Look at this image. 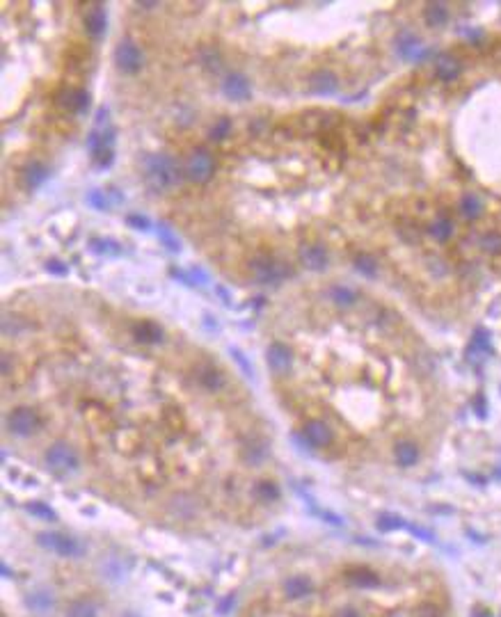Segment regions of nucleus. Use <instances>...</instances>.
I'll return each mask as SVG.
<instances>
[{
    "mask_svg": "<svg viewBox=\"0 0 501 617\" xmlns=\"http://www.w3.org/2000/svg\"><path fill=\"white\" fill-rule=\"evenodd\" d=\"M144 178L154 190H170L181 181L183 169L172 156L165 154H151L144 158Z\"/></svg>",
    "mask_w": 501,
    "mask_h": 617,
    "instance_id": "obj_1",
    "label": "nucleus"
},
{
    "mask_svg": "<svg viewBox=\"0 0 501 617\" xmlns=\"http://www.w3.org/2000/svg\"><path fill=\"white\" fill-rule=\"evenodd\" d=\"M250 270H252L254 281H259V284H279V281L286 277V267L281 265L279 261H275L272 256H266V254L254 256L250 261Z\"/></svg>",
    "mask_w": 501,
    "mask_h": 617,
    "instance_id": "obj_2",
    "label": "nucleus"
},
{
    "mask_svg": "<svg viewBox=\"0 0 501 617\" xmlns=\"http://www.w3.org/2000/svg\"><path fill=\"white\" fill-rule=\"evenodd\" d=\"M213 171H215V160H213V156L204 149H195L188 156V160H185V176H188L192 183L209 181L213 176Z\"/></svg>",
    "mask_w": 501,
    "mask_h": 617,
    "instance_id": "obj_3",
    "label": "nucleus"
},
{
    "mask_svg": "<svg viewBox=\"0 0 501 617\" xmlns=\"http://www.w3.org/2000/svg\"><path fill=\"white\" fill-rule=\"evenodd\" d=\"M46 464H48V469H53L58 473H69V471L78 469L80 459L71 446L65 441H58L46 450Z\"/></svg>",
    "mask_w": 501,
    "mask_h": 617,
    "instance_id": "obj_4",
    "label": "nucleus"
},
{
    "mask_svg": "<svg viewBox=\"0 0 501 617\" xmlns=\"http://www.w3.org/2000/svg\"><path fill=\"white\" fill-rule=\"evenodd\" d=\"M37 542L48 551L58 553V555H67V558H75V555H82V546L75 540L67 537L62 533H39Z\"/></svg>",
    "mask_w": 501,
    "mask_h": 617,
    "instance_id": "obj_5",
    "label": "nucleus"
},
{
    "mask_svg": "<svg viewBox=\"0 0 501 617\" xmlns=\"http://www.w3.org/2000/svg\"><path fill=\"white\" fill-rule=\"evenodd\" d=\"M115 64L121 73H137L142 66V51L130 39H121L115 48Z\"/></svg>",
    "mask_w": 501,
    "mask_h": 617,
    "instance_id": "obj_6",
    "label": "nucleus"
},
{
    "mask_svg": "<svg viewBox=\"0 0 501 617\" xmlns=\"http://www.w3.org/2000/svg\"><path fill=\"white\" fill-rule=\"evenodd\" d=\"M37 428H39V416L27 407L14 409L12 414L7 416V430H10L14 437H30L37 432Z\"/></svg>",
    "mask_w": 501,
    "mask_h": 617,
    "instance_id": "obj_7",
    "label": "nucleus"
},
{
    "mask_svg": "<svg viewBox=\"0 0 501 617\" xmlns=\"http://www.w3.org/2000/svg\"><path fill=\"white\" fill-rule=\"evenodd\" d=\"M222 94L231 101H247L252 96V87L243 73H226L222 80Z\"/></svg>",
    "mask_w": 501,
    "mask_h": 617,
    "instance_id": "obj_8",
    "label": "nucleus"
},
{
    "mask_svg": "<svg viewBox=\"0 0 501 617\" xmlns=\"http://www.w3.org/2000/svg\"><path fill=\"white\" fill-rule=\"evenodd\" d=\"M302 435H305L307 444L314 446V448H325V446L332 441V430H329V425L325 421H309L305 425V430H302Z\"/></svg>",
    "mask_w": 501,
    "mask_h": 617,
    "instance_id": "obj_9",
    "label": "nucleus"
},
{
    "mask_svg": "<svg viewBox=\"0 0 501 617\" xmlns=\"http://www.w3.org/2000/svg\"><path fill=\"white\" fill-rule=\"evenodd\" d=\"M58 103L62 108L71 110V112H85L87 106H89V94L85 92V89H62L60 96H58Z\"/></svg>",
    "mask_w": 501,
    "mask_h": 617,
    "instance_id": "obj_10",
    "label": "nucleus"
},
{
    "mask_svg": "<svg viewBox=\"0 0 501 617\" xmlns=\"http://www.w3.org/2000/svg\"><path fill=\"white\" fill-rule=\"evenodd\" d=\"M300 261H302V265H305L307 270L323 272L327 267V252L323 250L321 245H307V247H302Z\"/></svg>",
    "mask_w": 501,
    "mask_h": 617,
    "instance_id": "obj_11",
    "label": "nucleus"
},
{
    "mask_svg": "<svg viewBox=\"0 0 501 617\" xmlns=\"http://www.w3.org/2000/svg\"><path fill=\"white\" fill-rule=\"evenodd\" d=\"M396 51L403 55L405 60H417L423 55V46H421V39L417 37V34L412 32H401L396 37Z\"/></svg>",
    "mask_w": 501,
    "mask_h": 617,
    "instance_id": "obj_12",
    "label": "nucleus"
},
{
    "mask_svg": "<svg viewBox=\"0 0 501 617\" xmlns=\"http://www.w3.org/2000/svg\"><path fill=\"white\" fill-rule=\"evenodd\" d=\"M281 590H284L286 599H305V596L314 592V583L305 579V576H291V579L284 581Z\"/></svg>",
    "mask_w": 501,
    "mask_h": 617,
    "instance_id": "obj_13",
    "label": "nucleus"
},
{
    "mask_svg": "<svg viewBox=\"0 0 501 617\" xmlns=\"http://www.w3.org/2000/svg\"><path fill=\"white\" fill-rule=\"evenodd\" d=\"M268 363H270L272 370H277V373H281V370H288L293 363V354L291 350H288L284 343H272L270 348H268Z\"/></svg>",
    "mask_w": 501,
    "mask_h": 617,
    "instance_id": "obj_14",
    "label": "nucleus"
},
{
    "mask_svg": "<svg viewBox=\"0 0 501 617\" xmlns=\"http://www.w3.org/2000/svg\"><path fill=\"white\" fill-rule=\"evenodd\" d=\"M460 71H463V66H460V62L453 58V55H442V58H437V64H435V73L439 80L444 82H451L456 80Z\"/></svg>",
    "mask_w": 501,
    "mask_h": 617,
    "instance_id": "obj_15",
    "label": "nucleus"
},
{
    "mask_svg": "<svg viewBox=\"0 0 501 617\" xmlns=\"http://www.w3.org/2000/svg\"><path fill=\"white\" fill-rule=\"evenodd\" d=\"M312 89L316 94H334L336 92V75L329 71V69H318L312 78Z\"/></svg>",
    "mask_w": 501,
    "mask_h": 617,
    "instance_id": "obj_16",
    "label": "nucleus"
},
{
    "mask_svg": "<svg viewBox=\"0 0 501 617\" xmlns=\"http://www.w3.org/2000/svg\"><path fill=\"white\" fill-rule=\"evenodd\" d=\"M85 27H87V32L92 34V37H101V34L106 32V27H108V14H106V10H103L101 5H96L94 10L85 16Z\"/></svg>",
    "mask_w": 501,
    "mask_h": 617,
    "instance_id": "obj_17",
    "label": "nucleus"
},
{
    "mask_svg": "<svg viewBox=\"0 0 501 617\" xmlns=\"http://www.w3.org/2000/svg\"><path fill=\"white\" fill-rule=\"evenodd\" d=\"M46 176H48V169H46V165H44V162L32 160V162H27V165H25V169H23V183H25L30 190L39 188V185L46 181Z\"/></svg>",
    "mask_w": 501,
    "mask_h": 617,
    "instance_id": "obj_18",
    "label": "nucleus"
},
{
    "mask_svg": "<svg viewBox=\"0 0 501 617\" xmlns=\"http://www.w3.org/2000/svg\"><path fill=\"white\" fill-rule=\"evenodd\" d=\"M423 19L430 27H442L449 23V10L442 3H428L423 7Z\"/></svg>",
    "mask_w": 501,
    "mask_h": 617,
    "instance_id": "obj_19",
    "label": "nucleus"
},
{
    "mask_svg": "<svg viewBox=\"0 0 501 617\" xmlns=\"http://www.w3.org/2000/svg\"><path fill=\"white\" fill-rule=\"evenodd\" d=\"M135 341L140 343H161L163 341V329L154 325V322H137L133 327Z\"/></svg>",
    "mask_w": 501,
    "mask_h": 617,
    "instance_id": "obj_20",
    "label": "nucleus"
},
{
    "mask_svg": "<svg viewBox=\"0 0 501 617\" xmlns=\"http://www.w3.org/2000/svg\"><path fill=\"white\" fill-rule=\"evenodd\" d=\"M428 236L437 243H446L453 236V222L449 217H437L428 224Z\"/></svg>",
    "mask_w": 501,
    "mask_h": 617,
    "instance_id": "obj_21",
    "label": "nucleus"
},
{
    "mask_svg": "<svg viewBox=\"0 0 501 617\" xmlns=\"http://www.w3.org/2000/svg\"><path fill=\"white\" fill-rule=\"evenodd\" d=\"M460 215L465 219H478L483 215V202L476 195H465L460 199Z\"/></svg>",
    "mask_w": 501,
    "mask_h": 617,
    "instance_id": "obj_22",
    "label": "nucleus"
},
{
    "mask_svg": "<svg viewBox=\"0 0 501 617\" xmlns=\"http://www.w3.org/2000/svg\"><path fill=\"white\" fill-rule=\"evenodd\" d=\"M394 455H396V462L401 466H412V464H417V459H419V448L412 441H401L396 446Z\"/></svg>",
    "mask_w": 501,
    "mask_h": 617,
    "instance_id": "obj_23",
    "label": "nucleus"
},
{
    "mask_svg": "<svg viewBox=\"0 0 501 617\" xmlns=\"http://www.w3.org/2000/svg\"><path fill=\"white\" fill-rule=\"evenodd\" d=\"M329 298H332V302L339 308H348L353 306L357 302V293L353 291V288H346V286H334L332 291H329Z\"/></svg>",
    "mask_w": 501,
    "mask_h": 617,
    "instance_id": "obj_24",
    "label": "nucleus"
},
{
    "mask_svg": "<svg viewBox=\"0 0 501 617\" xmlns=\"http://www.w3.org/2000/svg\"><path fill=\"white\" fill-rule=\"evenodd\" d=\"M353 265H355V270H360L364 274V277H375V272H377L375 258L369 256V254H355Z\"/></svg>",
    "mask_w": 501,
    "mask_h": 617,
    "instance_id": "obj_25",
    "label": "nucleus"
},
{
    "mask_svg": "<svg viewBox=\"0 0 501 617\" xmlns=\"http://www.w3.org/2000/svg\"><path fill=\"white\" fill-rule=\"evenodd\" d=\"M480 250L487 254H499L501 252V233L497 231H485L483 236L478 238Z\"/></svg>",
    "mask_w": 501,
    "mask_h": 617,
    "instance_id": "obj_26",
    "label": "nucleus"
},
{
    "mask_svg": "<svg viewBox=\"0 0 501 617\" xmlns=\"http://www.w3.org/2000/svg\"><path fill=\"white\" fill-rule=\"evenodd\" d=\"M202 64L204 69H209V71H220L222 69V58H220L218 51H213V48H206V51H202Z\"/></svg>",
    "mask_w": 501,
    "mask_h": 617,
    "instance_id": "obj_27",
    "label": "nucleus"
},
{
    "mask_svg": "<svg viewBox=\"0 0 501 617\" xmlns=\"http://www.w3.org/2000/svg\"><path fill=\"white\" fill-rule=\"evenodd\" d=\"M202 384H204V387H209V389H220L224 384V377L220 375L215 368H204Z\"/></svg>",
    "mask_w": 501,
    "mask_h": 617,
    "instance_id": "obj_28",
    "label": "nucleus"
},
{
    "mask_svg": "<svg viewBox=\"0 0 501 617\" xmlns=\"http://www.w3.org/2000/svg\"><path fill=\"white\" fill-rule=\"evenodd\" d=\"M69 617H96V608L89 601H78L69 608Z\"/></svg>",
    "mask_w": 501,
    "mask_h": 617,
    "instance_id": "obj_29",
    "label": "nucleus"
},
{
    "mask_svg": "<svg viewBox=\"0 0 501 617\" xmlns=\"http://www.w3.org/2000/svg\"><path fill=\"white\" fill-rule=\"evenodd\" d=\"M27 603H30L32 608L44 610V608L51 606V594H46L44 590H39V592H32L30 596H27Z\"/></svg>",
    "mask_w": 501,
    "mask_h": 617,
    "instance_id": "obj_30",
    "label": "nucleus"
},
{
    "mask_svg": "<svg viewBox=\"0 0 501 617\" xmlns=\"http://www.w3.org/2000/svg\"><path fill=\"white\" fill-rule=\"evenodd\" d=\"M229 128H231V123H229V119H220L215 126L211 128V140L213 142H220L222 140V137H226V133H229Z\"/></svg>",
    "mask_w": 501,
    "mask_h": 617,
    "instance_id": "obj_31",
    "label": "nucleus"
},
{
    "mask_svg": "<svg viewBox=\"0 0 501 617\" xmlns=\"http://www.w3.org/2000/svg\"><path fill=\"white\" fill-rule=\"evenodd\" d=\"M89 206H94V208H99V210H106L108 208V197H103V192L101 190H94V192H89Z\"/></svg>",
    "mask_w": 501,
    "mask_h": 617,
    "instance_id": "obj_32",
    "label": "nucleus"
},
{
    "mask_svg": "<svg viewBox=\"0 0 501 617\" xmlns=\"http://www.w3.org/2000/svg\"><path fill=\"white\" fill-rule=\"evenodd\" d=\"M27 510H30L32 514H37V517H41V519H48V521L55 519L53 510H48L44 503H30V505H27Z\"/></svg>",
    "mask_w": 501,
    "mask_h": 617,
    "instance_id": "obj_33",
    "label": "nucleus"
},
{
    "mask_svg": "<svg viewBox=\"0 0 501 617\" xmlns=\"http://www.w3.org/2000/svg\"><path fill=\"white\" fill-rule=\"evenodd\" d=\"M161 240L170 247L172 252H181V243H178V240H176L174 236H172V233H170L167 229H165V226H161Z\"/></svg>",
    "mask_w": 501,
    "mask_h": 617,
    "instance_id": "obj_34",
    "label": "nucleus"
},
{
    "mask_svg": "<svg viewBox=\"0 0 501 617\" xmlns=\"http://www.w3.org/2000/svg\"><path fill=\"white\" fill-rule=\"evenodd\" d=\"M126 224L128 226H133V229H140V231H149V226H151V222L147 217H142V215H130L128 219H126Z\"/></svg>",
    "mask_w": 501,
    "mask_h": 617,
    "instance_id": "obj_35",
    "label": "nucleus"
},
{
    "mask_svg": "<svg viewBox=\"0 0 501 617\" xmlns=\"http://www.w3.org/2000/svg\"><path fill=\"white\" fill-rule=\"evenodd\" d=\"M92 250H99V252H110V250H117V245L115 243H110V240H92Z\"/></svg>",
    "mask_w": 501,
    "mask_h": 617,
    "instance_id": "obj_36",
    "label": "nucleus"
},
{
    "mask_svg": "<svg viewBox=\"0 0 501 617\" xmlns=\"http://www.w3.org/2000/svg\"><path fill=\"white\" fill-rule=\"evenodd\" d=\"M46 267H48V272L60 274V277H65V274H67V265H65V263H60V261H48Z\"/></svg>",
    "mask_w": 501,
    "mask_h": 617,
    "instance_id": "obj_37",
    "label": "nucleus"
},
{
    "mask_svg": "<svg viewBox=\"0 0 501 617\" xmlns=\"http://www.w3.org/2000/svg\"><path fill=\"white\" fill-rule=\"evenodd\" d=\"M231 354H233V356H236V361L240 363V366H243V370H245V373H247V377H252V366H250V363H247V359H245V354H243V352H238V350H236V348H233V350H231Z\"/></svg>",
    "mask_w": 501,
    "mask_h": 617,
    "instance_id": "obj_38",
    "label": "nucleus"
},
{
    "mask_svg": "<svg viewBox=\"0 0 501 617\" xmlns=\"http://www.w3.org/2000/svg\"><path fill=\"white\" fill-rule=\"evenodd\" d=\"M332 617H362V615H360V610H355V608H350V606H343V608L336 610Z\"/></svg>",
    "mask_w": 501,
    "mask_h": 617,
    "instance_id": "obj_39",
    "label": "nucleus"
},
{
    "mask_svg": "<svg viewBox=\"0 0 501 617\" xmlns=\"http://www.w3.org/2000/svg\"><path fill=\"white\" fill-rule=\"evenodd\" d=\"M380 526L382 528H396V526H405L401 519H396V517H382L380 519Z\"/></svg>",
    "mask_w": 501,
    "mask_h": 617,
    "instance_id": "obj_40",
    "label": "nucleus"
},
{
    "mask_svg": "<svg viewBox=\"0 0 501 617\" xmlns=\"http://www.w3.org/2000/svg\"><path fill=\"white\" fill-rule=\"evenodd\" d=\"M261 494H264V496H268V498H275V496H277V492H275V487H272V485H264V487H261Z\"/></svg>",
    "mask_w": 501,
    "mask_h": 617,
    "instance_id": "obj_41",
    "label": "nucleus"
}]
</instances>
